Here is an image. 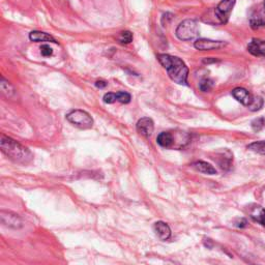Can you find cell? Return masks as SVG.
<instances>
[{"label": "cell", "instance_id": "obj_1", "mask_svg": "<svg viewBox=\"0 0 265 265\" xmlns=\"http://www.w3.org/2000/svg\"><path fill=\"white\" fill-rule=\"evenodd\" d=\"M158 59L160 63L166 68L170 79L179 85L187 84L188 68L185 63L176 56L169 54H159Z\"/></svg>", "mask_w": 265, "mask_h": 265}, {"label": "cell", "instance_id": "obj_2", "mask_svg": "<svg viewBox=\"0 0 265 265\" xmlns=\"http://www.w3.org/2000/svg\"><path fill=\"white\" fill-rule=\"evenodd\" d=\"M0 147H2L3 153L9 157V159L17 164L27 165L33 159L31 152L27 147L23 146L16 140L5 135H3L2 139H0Z\"/></svg>", "mask_w": 265, "mask_h": 265}, {"label": "cell", "instance_id": "obj_3", "mask_svg": "<svg viewBox=\"0 0 265 265\" xmlns=\"http://www.w3.org/2000/svg\"><path fill=\"white\" fill-rule=\"evenodd\" d=\"M199 26L195 20L186 19L176 28V36L181 41H192L198 36Z\"/></svg>", "mask_w": 265, "mask_h": 265}, {"label": "cell", "instance_id": "obj_4", "mask_svg": "<svg viewBox=\"0 0 265 265\" xmlns=\"http://www.w3.org/2000/svg\"><path fill=\"white\" fill-rule=\"evenodd\" d=\"M66 119L79 129H90L93 125L92 117L83 110H71L66 114Z\"/></svg>", "mask_w": 265, "mask_h": 265}, {"label": "cell", "instance_id": "obj_5", "mask_svg": "<svg viewBox=\"0 0 265 265\" xmlns=\"http://www.w3.org/2000/svg\"><path fill=\"white\" fill-rule=\"evenodd\" d=\"M234 6L235 0H222L218 7L213 9V13L219 24H226L228 22Z\"/></svg>", "mask_w": 265, "mask_h": 265}, {"label": "cell", "instance_id": "obj_6", "mask_svg": "<svg viewBox=\"0 0 265 265\" xmlns=\"http://www.w3.org/2000/svg\"><path fill=\"white\" fill-rule=\"evenodd\" d=\"M250 24L253 29L265 26V4H259L252 8L250 13Z\"/></svg>", "mask_w": 265, "mask_h": 265}, {"label": "cell", "instance_id": "obj_7", "mask_svg": "<svg viewBox=\"0 0 265 265\" xmlns=\"http://www.w3.org/2000/svg\"><path fill=\"white\" fill-rule=\"evenodd\" d=\"M0 220L4 226L13 229H20L23 226V222L20 216L16 213L10 211H2L0 212Z\"/></svg>", "mask_w": 265, "mask_h": 265}, {"label": "cell", "instance_id": "obj_8", "mask_svg": "<svg viewBox=\"0 0 265 265\" xmlns=\"http://www.w3.org/2000/svg\"><path fill=\"white\" fill-rule=\"evenodd\" d=\"M227 44L222 41H212L207 39H199L195 42L194 46L197 50L200 51H210V50H218L221 48H224Z\"/></svg>", "mask_w": 265, "mask_h": 265}, {"label": "cell", "instance_id": "obj_9", "mask_svg": "<svg viewBox=\"0 0 265 265\" xmlns=\"http://www.w3.org/2000/svg\"><path fill=\"white\" fill-rule=\"evenodd\" d=\"M155 130V124L153 119L149 117H143L138 120L137 123V131L140 135L144 137H149L153 135Z\"/></svg>", "mask_w": 265, "mask_h": 265}, {"label": "cell", "instance_id": "obj_10", "mask_svg": "<svg viewBox=\"0 0 265 265\" xmlns=\"http://www.w3.org/2000/svg\"><path fill=\"white\" fill-rule=\"evenodd\" d=\"M178 136L179 135H176V138H175L174 134L171 132H163L158 136L157 142L160 146H162L164 148H171V147L175 148L176 147L175 140L178 138Z\"/></svg>", "mask_w": 265, "mask_h": 265}, {"label": "cell", "instance_id": "obj_11", "mask_svg": "<svg viewBox=\"0 0 265 265\" xmlns=\"http://www.w3.org/2000/svg\"><path fill=\"white\" fill-rule=\"evenodd\" d=\"M232 95L235 98V100H237L239 103H242L243 105L249 107L250 104L252 103L253 100V96L247 89L243 88V87H236L232 90Z\"/></svg>", "mask_w": 265, "mask_h": 265}, {"label": "cell", "instance_id": "obj_12", "mask_svg": "<svg viewBox=\"0 0 265 265\" xmlns=\"http://www.w3.org/2000/svg\"><path fill=\"white\" fill-rule=\"evenodd\" d=\"M248 51L254 56L265 57V41L254 39L248 45Z\"/></svg>", "mask_w": 265, "mask_h": 265}, {"label": "cell", "instance_id": "obj_13", "mask_svg": "<svg viewBox=\"0 0 265 265\" xmlns=\"http://www.w3.org/2000/svg\"><path fill=\"white\" fill-rule=\"evenodd\" d=\"M154 230L157 234V236L161 239V240H167L169 239L171 236V229L167 223L165 222H157L154 225Z\"/></svg>", "mask_w": 265, "mask_h": 265}, {"label": "cell", "instance_id": "obj_14", "mask_svg": "<svg viewBox=\"0 0 265 265\" xmlns=\"http://www.w3.org/2000/svg\"><path fill=\"white\" fill-rule=\"evenodd\" d=\"M250 214H251V218L255 222H257L260 225H262L263 227H265V209L262 206L254 205L250 209Z\"/></svg>", "mask_w": 265, "mask_h": 265}, {"label": "cell", "instance_id": "obj_15", "mask_svg": "<svg viewBox=\"0 0 265 265\" xmlns=\"http://www.w3.org/2000/svg\"><path fill=\"white\" fill-rule=\"evenodd\" d=\"M193 168H195V169L201 173H204V174H208V175H214L216 174V170L215 168H213L210 164L206 163V162H203V161H199V162H196L192 165Z\"/></svg>", "mask_w": 265, "mask_h": 265}, {"label": "cell", "instance_id": "obj_16", "mask_svg": "<svg viewBox=\"0 0 265 265\" xmlns=\"http://www.w3.org/2000/svg\"><path fill=\"white\" fill-rule=\"evenodd\" d=\"M29 39H30V41L35 42V43H48V42L56 43L55 39L52 35L48 34L46 32H42V31H32V32H30Z\"/></svg>", "mask_w": 265, "mask_h": 265}, {"label": "cell", "instance_id": "obj_17", "mask_svg": "<svg viewBox=\"0 0 265 265\" xmlns=\"http://www.w3.org/2000/svg\"><path fill=\"white\" fill-rule=\"evenodd\" d=\"M226 154V152H224L223 154H221L219 157V159H216V161H218V163H219V165H220V167L222 168V169H224V170H229L230 169V168H231V162H232V160H233V158H232V155L230 154V155H228V157L225 155Z\"/></svg>", "mask_w": 265, "mask_h": 265}, {"label": "cell", "instance_id": "obj_18", "mask_svg": "<svg viewBox=\"0 0 265 265\" xmlns=\"http://www.w3.org/2000/svg\"><path fill=\"white\" fill-rule=\"evenodd\" d=\"M2 90L4 92V94L7 96V98H13L15 95V89L14 87L10 84V82H8L4 77H2Z\"/></svg>", "mask_w": 265, "mask_h": 265}, {"label": "cell", "instance_id": "obj_19", "mask_svg": "<svg viewBox=\"0 0 265 265\" xmlns=\"http://www.w3.org/2000/svg\"><path fill=\"white\" fill-rule=\"evenodd\" d=\"M248 148L254 153H257L260 155H265V140L253 142L248 146Z\"/></svg>", "mask_w": 265, "mask_h": 265}, {"label": "cell", "instance_id": "obj_20", "mask_svg": "<svg viewBox=\"0 0 265 265\" xmlns=\"http://www.w3.org/2000/svg\"><path fill=\"white\" fill-rule=\"evenodd\" d=\"M263 104H264V101L263 99L261 98V96H256L254 95L253 96V100H252V103L250 104V106L248 107L251 111L255 112V111H259L262 107H263Z\"/></svg>", "mask_w": 265, "mask_h": 265}, {"label": "cell", "instance_id": "obj_21", "mask_svg": "<svg viewBox=\"0 0 265 265\" xmlns=\"http://www.w3.org/2000/svg\"><path fill=\"white\" fill-rule=\"evenodd\" d=\"M252 129L255 132H260L265 129V118L264 117H259L254 119L252 122Z\"/></svg>", "mask_w": 265, "mask_h": 265}, {"label": "cell", "instance_id": "obj_22", "mask_svg": "<svg viewBox=\"0 0 265 265\" xmlns=\"http://www.w3.org/2000/svg\"><path fill=\"white\" fill-rule=\"evenodd\" d=\"M116 98H117V102L122 103V104H129L131 102L132 96L130 93L125 92V91H119L116 93Z\"/></svg>", "mask_w": 265, "mask_h": 265}, {"label": "cell", "instance_id": "obj_23", "mask_svg": "<svg viewBox=\"0 0 265 265\" xmlns=\"http://www.w3.org/2000/svg\"><path fill=\"white\" fill-rule=\"evenodd\" d=\"M118 41L122 44H130L133 41V33L131 31H122L119 33Z\"/></svg>", "mask_w": 265, "mask_h": 265}, {"label": "cell", "instance_id": "obj_24", "mask_svg": "<svg viewBox=\"0 0 265 265\" xmlns=\"http://www.w3.org/2000/svg\"><path fill=\"white\" fill-rule=\"evenodd\" d=\"M199 87H200V89H201L202 91H204V92L209 91V90L213 87V81L210 80V79H208V78H205V79H203V80L200 82Z\"/></svg>", "mask_w": 265, "mask_h": 265}, {"label": "cell", "instance_id": "obj_25", "mask_svg": "<svg viewBox=\"0 0 265 265\" xmlns=\"http://www.w3.org/2000/svg\"><path fill=\"white\" fill-rule=\"evenodd\" d=\"M41 54L44 57H50L53 55V49L49 45H42L41 46Z\"/></svg>", "mask_w": 265, "mask_h": 265}, {"label": "cell", "instance_id": "obj_26", "mask_svg": "<svg viewBox=\"0 0 265 265\" xmlns=\"http://www.w3.org/2000/svg\"><path fill=\"white\" fill-rule=\"evenodd\" d=\"M104 102L106 104H113L117 101V98H116V93H113V92H108L104 95Z\"/></svg>", "mask_w": 265, "mask_h": 265}, {"label": "cell", "instance_id": "obj_27", "mask_svg": "<svg viewBox=\"0 0 265 265\" xmlns=\"http://www.w3.org/2000/svg\"><path fill=\"white\" fill-rule=\"evenodd\" d=\"M172 19H173V15L170 14V13H167V14H165V15L163 16L162 23H163V24L165 23V25H167V24L169 23V22H168V20H172ZM165 25H164V26H165Z\"/></svg>", "mask_w": 265, "mask_h": 265}, {"label": "cell", "instance_id": "obj_28", "mask_svg": "<svg viewBox=\"0 0 265 265\" xmlns=\"http://www.w3.org/2000/svg\"><path fill=\"white\" fill-rule=\"evenodd\" d=\"M236 226L239 227V228H245L248 226V222L245 220V219H240L238 220V222L236 223Z\"/></svg>", "mask_w": 265, "mask_h": 265}, {"label": "cell", "instance_id": "obj_29", "mask_svg": "<svg viewBox=\"0 0 265 265\" xmlns=\"http://www.w3.org/2000/svg\"><path fill=\"white\" fill-rule=\"evenodd\" d=\"M95 86L98 87V88H101V89H102V88H105V87L107 86V82L102 81V80H101V81H96V82H95Z\"/></svg>", "mask_w": 265, "mask_h": 265}, {"label": "cell", "instance_id": "obj_30", "mask_svg": "<svg viewBox=\"0 0 265 265\" xmlns=\"http://www.w3.org/2000/svg\"><path fill=\"white\" fill-rule=\"evenodd\" d=\"M264 4H265V0H264Z\"/></svg>", "mask_w": 265, "mask_h": 265}]
</instances>
